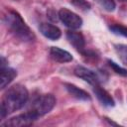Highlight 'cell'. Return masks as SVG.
<instances>
[{"label":"cell","instance_id":"cell-1","mask_svg":"<svg viewBox=\"0 0 127 127\" xmlns=\"http://www.w3.org/2000/svg\"><path fill=\"white\" fill-rule=\"evenodd\" d=\"M29 98V92L27 88L22 84H15L8 88L4 93L1 107H0V117L4 119L8 114L13 113L21 109Z\"/></svg>","mask_w":127,"mask_h":127},{"label":"cell","instance_id":"cell-2","mask_svg":"<svg viewBox=\"0 0 127 127\" xmlns=\"http://www.w3.org/2000/svg\"><path fill=\"white\" fill-rule=\"evenodd\" d=\"M4 23L10 32L23 42H31L35 39L32 30L27 26L21 15L15 11H10L4 17Z\"/></svg>","mask_w":127,"mask_h":127},{"label":"cell","instance_id":"cell-3","mask_svg":"<svg viewBox=\"0 0 127 127\" xmlns=\"http://www.w3.org/2000/svg\"><path fill=\"white\" fill-rule=\"evenodd\" d=\"M56 105V98L51 93L39 95L33 102L32 111L35 112L39 117L49 113Z\"/></svg>","mask_w":127,"mask_h":127},{"label":"cell","instance_id":"cell-4","mask_svg":"<svg viewBox=\"0 0 127 127\" xmlns=\"http://www.w3.org/2000/svg\"><path fill=\"white\" fill-rule=\"evenodd\" d=\"M39 118V116L33 112L32 110L25 112L23 114H19L7 120L5 123L2 124L4 127H23V126H30Z\"/></svg>","mask_w":127,"mask_h":127},{"label":"cell","instance_id":"cell-5","mask_svg":"<svg viewBox=\"0 0 127 127\" xmlns=\"http://www.w3.org/2000/svg\"><path fill=\"white\" fill-rule=\"evenodd\" d=\"M59 18L67 28L71 30L79 29L82 26V19L76 13L67 8H62L59 11Z\"/></svg>","mask_w":127,"mask_h":127},{"label":"cell","instance_id":"cell-6","mask_svg":"<svg viewBox=\"0 0 127 127\" xmlns=\"http://www.w3.org/2000/svg\"><path fill=\"white\" fill-rule=\"evenodd\" d=\"M73 72L77 77H80L81 79H83L84 81L88 82L89 84H91L93 86L99 85V83H100L99 76L94 71H92L91 69H89L87 67H84V66H81V65H77L74 68Z\"/></svg>","mask_w":127,"mask_h":127},{"label":"cell","instance_id":"cell-7","mask_svg":"<svg viewBox=\"0 0 127 127\" xmlns=\"http://www.w3.org/2000/svg\"><path fill=\"white\" fill-rule=\"evenodd\" d=\"M39 30L43 36H45L47 39L52 41H56L60 39L62 36L61 30L57 26L50 23H42L39 27Z\"/></svg>","mask_w":127,"mask_h":127},{"label":"cell","instance_id":"cell-8","mask_svg":"<svg viewBox=\"0 0 127 127\" xmlns=\"http://www.w3.org/2000/svg\"><path fill=\"white\" fill-rule=\"evenodd\" d=\"M50 57L53 61L57 63H68L72 61V56L65 50L59 47H52L50 50Z\"/></svg>","mask_w":127,"mask_h":127},{"label":"cell","instance_id":"cell-9","mask_svg":"<svg viewBox=\"0 0 127 127\" xmlns=\"http://www.w3.org/2000/svg\"><path fill=\"white\" fill-rule=\"evenodd\" d=\"M66 39L70 45H72L77 51L82 53L85 48V41L81 33L74 32V31H67L66 32Z\"/></svg>","mask_w":127,"mask_h":127},{"label":"cell","instance_id":"cell-10","mask_svg":"<svg viewBox=\"0 0 127 127\" xmlns=\"http://www.w3.org/2000/svg\"><path fill=\"white\" fill-rule=\"evenodd\" d=\"M93 91L97 97V99L100 101V103L104 106L107 107H113L115 105V102L112 98V96L102 87H100L99 85H95L93 88Z\"/></svg>","mask_w":127,"mask_h":127},{"label":"cell","instance_id":"cell-11","mask_svg":"<svg viewBox=\"0 0 127 127\" xmlns=\"http://www.w3.org/2000/svg\"><path fill=\"white\" fill-rule=\"evenodd\" d=\"M64 86H65V89L67 90V92L74 98L78 99V100H81V101H89L91 99L90 95L84 91L83 89L77 87L76 85L74 84H71V83H64Z\"/></svg>","mask_w":127,"mask_h":127},{"label":"cell","instance_id":"cell-12","mask_svg":"<svg viewBox=\"0 0 127 127\" xmlns=\"http://www.w3.org/2000/svg\"><path fill=\"white\" fill-rule=\"evenodd\" d=\"M16 76H17V71H16L14 68L9 67L8 65H6V66H1V69H0L1 88L4 89Z\"/></svg>","mask_w":127,"mask_h":127},{"label":"cell","instance_id":"cell-13","mask_svg":"<svg viewBox=\"0 0 127 127\" xmlns=\"http://www.w3.org/2000/svg\"><path fill=\"white\" fill-rule=\"evenodd\" d=\"M115 48V52L118 55L120 61L127 65V45L124 44H117L114 45Z\"/></svg>","mask_w":127,"mask_h":127},{"label":"cell","instance_id":"cell-14","mask_svg":"<svg viewBox=\"0 0 127 127\" xmlns=\"http://www.w3.org/2000/svg\"><path fill=\"white\" fill-rule=\"evenodd\" d=\"M96 3H98L104 10L108 12H112L116 8V4L114 0H94Z\"/></svg>","mask_w":127,"mask_h":127},{"label":"cell","instance_id":"cell-15","mask_svg":"<svg viewBox=\"0 0 127 127\" xmlns=\"http://www.w3.org/2000/svg\"><path fill=\"white\" fill-rule=\"evenodd\" d=\"M109 30L115 35L127 38V27H125V26H122V25H110L109 26Z\"/></svg>","mask_w":127,"mask_h":127},{"label":"cell","instance_id":"cell-16","mask_svg":"<svg viewBox=\"0 0 127 127\" xmlns=\"http://www.w3.org/2000/svg\"><path fill=\"white\" fill-rule=\"evenodd\" d=\"M71 4L75 8H77L80 11H83V12H86V11L90 10V7H91L90 4L86 0H71Z\"/></svg>","mask_w":127,"mask_h":127},{"label":"cell","instance_id":"cell-17","mask_svg":"<svg viewBox=\"0 0 127 127\" xmlns=\"http://www.w3.org/2000/svg\"><path fill=\"white\" fill-rule=\"evenodd\" d=\"M108 64H109L110 67H111L116 73H118V74H120V75H122V76H126V77H127V69H126V68L120 66L119 64H117L116 63H114L113 61H110V60H108Z\"/></svg>","mask_w":127,"mask_h":127},{"label":"cell","instance_id":"cell-18","mask_svg":"<svg viewBox=\"0 0 127 127\" xmlns=\"http://www.w3.org/2000/svg\"><path fill=\"white\" fill-rule=\"evenodd\" d=\"M48 17H49L52 21H58V20L60 19V18H59V13L57 14L56 11L53 10V9H50V10L48 11Z\"/></svg>","mask_w":127,"mask_h":127}]
</instances>
